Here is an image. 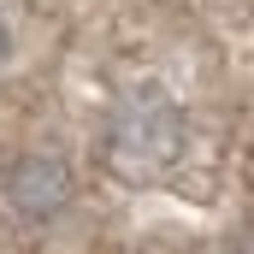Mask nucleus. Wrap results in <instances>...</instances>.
Returning a JSON list of instances; mask_svg holds the SVG:
<instances>
[{
  "mask_svg": "<svg viewBox=\"0 0 254 254\" xmlns=\"http://www.w3.org/2000/svg\"><path fill=\"white\" fill-rule=\"evenodd\" d=\"M6 201H12L24 219H54L65 201H71V172H65V160H54V154L18 160V166L6 172Z\"/></svg>",
  "mask_w": 254,
  "mask_h": 254,
  "instance_id": "f03ea898",
  "label": "nucleus"
},
{
  "mask_svg": "<svg viewBox=\"0 0 254 254\" xmlns=\"http://www.w3.org/2000/svg\"><path fill=\"white\" fill-rule=\"evenodd\" d=\"M184 154V119L172 101L160 95H136L125 113L107 130V166L125 178V184H154L178 166Z\"/></svg>",
  "mask_w": 254,
  "mask_h": 254,
  "instance_id": "f257e3e1",
  "label": "nucleus"
},
{
  "mask_svg": "<svg viewBox=\"0 0 254 254\" xmlns=\"http://www.w3.org/2000/svg\"><path fill=\"white\" fill-rule=\"evenodd\" d=\"M0 60H6V18H0Z\"/></svg>",
  "mask_w": 254,
  "mask_h": 254,
  "instance_id": "7ed1b4c3",
  "label": "nucleus"
}]
</instances>
